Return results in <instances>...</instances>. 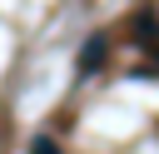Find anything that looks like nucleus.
Listing matches in <instances>:
<instances>
[{
    "label": "nucleus",
    "mask_w": 159,
    "mask_h": 154,
    "mask_svg": "<svg viewBox=\"0 0 159 154\" xmlns=\"http://www.w3.org/2000/svg\"><path fill=\"white\" fill-rule=\"evenodd\" d=\"M30 154H60V144H55L50 134H35V139H30Z\"/></svg>",
    "instance_id": "f03ea898"
},
{
    "label": "nucleus",
    "mask_w": 159,
    "mask_h": 154,
    "mask_svg": "<svg viewBox=\"0 0 159 154\" xmlns=\"http://www.w3.org/2000/svg\"><path fill=\"white\" fill-rule=\"evenodd\" d=\"M104 50H109V40H104V35H94V40L84 45V60H80V70H84V75H89V70H99V60H104Z\"/></svg>",
    "instance_id": "f257e3e1"
}]
</instances>
